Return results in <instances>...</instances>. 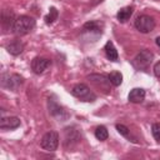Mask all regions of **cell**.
I'll use <instances>...</instances> for the list:
<instances>
[{"mask_svg": "<svg viewBox=\"0 0 160 160\" xmlns=\"http://www.w3.org/2000/svg\"><path fill=\"white\" fill-rule=\"evenodd\" d=\"M58 16H59V11L56 10V8L51 6V8L49 9V14L44 18V20H45V22H46L48 25H50V24H52V22L58 19Z\"/></svg>", "mask_w": 160, "mask_h": 160, "instance_id": "obj_20", "label": "cell"}, {"mask_svg": "<svg viewBox=\"0 0 160 160\" xmlns=\"http://www.w3.org/2000/svg\"><path fill=\"white\" fill-rule=\"evenodd\" d=\"M154 74L156 78H160V61L154 65Z\"/></svg>", "mask_w": 160, "mask_h": 160, "instance_id": "obj_23", "label": "cell"}, {"mask_svg": "<svg viewBox=\"0 0 160 160\" xmlns=\"http://www.w3.org/2000/svg\"><path fill=\"white\" fill-rule=\"evenodd\" d=\"M134 26L136 28V30H139L140 32L142 34H148L150 31L154 30L155 28V20L149 16V15H139L136 19H135V22H134Z\"/></svg>", "mask_w": 160, "mask_h": 160, "instance_id": "obj_6", "label": "cell"}, {"mask_svg": "<svg viewBox=\"0 0 160 160\" xmlns=\"http://www.w3.org/2000/svg\"><path fill=\"white\" fill-rule=\"evenodd\" d=\"M5 48H6V50H8L9 54L16 56V55H20V54L22 52V50H24V44H22L19 39H14V40H11L10 42H8V44L5 45Z\"/></svg>", "mask_w": 160, "mask_h": 160, "instance_id": "obj_14", "label": "cell"}, {"mask_svg": "<svg viewBox=\"0 0 160 160\" xmlns=\"http://www.w3.org/2000/svg\"><path fill=\"white\" fill-rule=\"evenodd\" d=\"M95 138L98 139V140H100V141H105L108 138H109V132H108V130H106V128L104 126V125H100V126H98L96 129H95Z\"/></svg>", "mask_w": 160, "mask_h": 160, "instance_id": "obj_18", "label": "cell"}, {"mask_svg": "<svg viewBox=\"0 0 160 160\" xmlns=\"http://www.w3.org/2000/svg\"><path fill=\"white\" fill-rule=\"evenodd\" d=\"M155 42H156V45H158V46H159V48H160V36H159V38H156V39H155Z\"/></svg>", "mask_w": 160, "mask_h": 160, "instance_id": "obj_24", "label": "cell"}, {"mask_svg": "<svg viewBox=\"0 0 160 160\" xmlns=\"http://www.w3.org/2000/svg\"><path fill=\"white\" fill-rule=\"evenodd\" d=\"M132 12H134V8H132V6L121 8V9L118 11V14H116V19H118L120 22H126V21L130 19V16L132 15Z\"/></svg>", "mask_w": 160, "mask_h": 160, "instance_id": "obj_17", "label": "cell"}, {"mask_svg": "<svg viewBox=\"0 0 160 160\" xmlns=\"http://www.w3.org/2000/svg\"><path fill=\"white\" fill-rule=\"evenodd\" d=\"M104 51H105V55L106 58L110 60V61H118L119 59V55H118V50L115 49L112 41H106L105 46H104Z\"/></svg>", "mask_w": 160, "mask_h": 160, "instance_id": "obj_16", "label": "cell"}, {"mask_svg": "<svg viewBox=\"0 0 160 160\" xmlns=\"http://www.w3.org/2000/svg\"><path fill=\"white\" fill-rule=\"evenodd\" d=\"M21 125V121L18 116H8L1 118L0 120V129L1 130H14Z\"/></svg>", "mask_w": 160, "mask_h": 160, "instance_id": "obj_13", "label": "cell"}, {"mask_svg": "<svg viewBox=\"0 0 160 160\" xmlns=\"http://www.w3.org/2000/svg\"><path fill=\"white\" fill-rule=\"evenodd\" d=\"M80 141V134L74 126H68L64 129V148L66 150L72 149Z\"/></svg>", "mask_w": 160, "mask_h": 160, "instance_id": "obj_7", "label": "cell"}, {"mask_svg": "<svg viewBox=\"0 0 160 160\" xmlns=\"http://www.w3.org/2000/svg\"><path fill=\"white\" fill-rule=\"evenodd\" d=\"M40 146L46 151H55L59 146V134L56 131L45 132L40 140Z\"/></svg>", "mask_w": 160, "mask_h": 160, "instance_id": "obj_5", "label": "cell"}, {"mask_svg": "<svg viewBox=\"0 0 160 160\" xmlns=\"http://www.w3.org/2000/svg\"><path fill=\"white\" fill-rule=\"evenodd\" d=\"M48 106H49V112L51 116H54L58 121H65L66 119H69L70 114L62 108L60 106L54 99H49L48 100Z\"/></svg>", "mask_w": 160, "mask_h": 160, "instance_id": "obj_8", "label": "cell"}, {"mask_svg": "<svg viewBox=\"0 0 160 160\" xmlns=\"http://www.w3.org/2000/svg\"><path fill=\"white\" fill-rule=\"evenodd\" d=\"M88 79H89L95 86L101 88V89H104V90L108 92L109 85L111 84L110 80H109V78H108V75H102V74H91V75H89Z\"/></svg>", "mask_w": 160, "mask_h": 160, "instance_id": "obj_11", "label": "cell"}, {"mask_svg": "<svg viewBox=\"0 0 160 160\" xmlns=\"http://www.w3.org/2000/svg\"><path fill=\"white\" fill-rule=\"evenodd\" d=\"M145 90L141 89V88H134L129 95H128V100L130 102H134V104H139V102H142L144 99H145Z\"/></svg>", "mask_w": 160, "mask_h": 160, "instance_id": "obj_15", "label": "cell"}, {"mask_svg": "<svg viewBox=\"0 0 160 160\" xmlns=\"http://www.w3.org/2000/svg\"><path fill=\"white\" fill-rule=\"evenodd\" d=\"M71 95L75 96L76 99H79L80 101H85V102H94L96 100V95L94 94V91L85 84H75L71 90H70Z\"/></svg>", "mask_w": 160, "mask_h": 160, "instance_id": "obj_3", "label": "cell"}, {"mask_svg": "<svg viewBox=\"0 0 160 160\" xmlns=\"http://www.w3.org/2000/svg\"><path fill=\"white\" fill-rule=\"evenodd\" d=\"M34 28H35V20L32 18L28 16V15H21L19 18H16L14 28H12V31L16 35L22 36V35L29 34Z\"/></svg>", "mask_w": 160, "mask_h": 160, "instance_id": "obj_1", "label": "cell"}, {"mask_svg": "<svg viewBox=\"0 0 160 160\" xmlns=\"http://www.w3.org/2000/svg\"><path fill=\"white\" fill-rule=\"evenodd\" d=\"M15 20H16L15 19V14L11 10H9V9L2 10V12H1V24H2V28H4L5 31H8V30L14 28Z\"/></svg>", "mask_w": 160, "mask_h": 160, "instance_id": "obj_12", "label": "cell"}, {"mask_svg": "<svg viewBox=\"0 0 160 160\" xmlns=\"http://www.w3.org/2000/svg\"><path fill=\"white\" fill-rule=\"evenodd\" d=\"M22 82H24V78L20 76L19 74L5 72L1 76V86L11 91H18L19 88L22 85Z\"/></svg>", "mask_w": 160, "mask_h": 160, "instance_id": "obj_4", "label": "cell"}, {"mask_svg": "<svg viewBox=\"0 0 160 160\" xmlns=\"http://www.w3.org/2000/svg\"><path fill=\"white\" fill-rule=\"evenodd\" d=\"M81 32L85 35H92L95 34L96 36H100L102 34V25L99 22V21H88L82 25L81 28Z\"/></svg>", "mask_w": 160, "mask_h": 160, "instance_id": "obj_10", "label": "cell"}, {"mask_svg": "<svg viewBox=\"0 0 160 160\" xmlns=\"http://www.w3.org/2000/svg\"><path fill=\"white\" fill-rule=\"evenodd\" d=\"M151 132H152L154 139H155L158 142H160V122L152 124V126H151Z\"/></svg>", "mask_w": 160, "mask_h": 160, "instance_id": "obj_22", "label": "cell"}, {"mask_svg": "<svg viewBox=\"0 0 160 160\" xmlns=\"http://www.w3.org/2000/svg\"><path fill=\"white\" fill-rule=\"evenodd\" d=\"M108 78H109V80H110V82H111L112 86H119V85L122 82V75H121V72H119V71H112V72H110V74L108 75Z\"/></svg>", "mask_w": 160, "mask_h": 160, "instance_id": "obj_19", "label": "cell"}, {"mask_svg": "<svg viewBox=\"0 0 160 160\" xmlns=\"http://www.w3.org/2000/svg\"><path fill=\"white\" fill-rule=\"evenodd\" d=\"M115 128H116V130H118V132H119L120 135H122L124 138L130 139L131 141L136 142V140L131 138V135H130V130H129V128H128V126H125V125H122V124H116V126H115Z\"/></svg>", "mask_w": 160, "mask_h": 160, "instance_id": "obj_21", "label": "cell"}, {"mask_svg": "<svg viewBox=\"0 0 160 160\" xmlns=\"http://www.w3.org/2000/svg\"><path fill=\"white\" fill-rule=\"evenodd\" d=\"M50 65H51V61H50L49 59L36 56V58H34L32 61H31V70H32L35 74L40 75V74H42Z\"/></svg>", "mask_w": 160, "mask_h": 160, "instance_id": "obj_9", "label": "cell"}, {"mask_svg": "<svg viewBox=\"0 0 160 160\" xmlns=\"http://www.w3.org/2000/svg\"><path fill=\"white\" fill-rule=\"evenodd\" d=\"M152 60H154V54L150 50L144 49V50H141V51H139L136 54V56L132 59L131 64L139 71L140 70L141 71H148V69H149L150 64L152 62Z\"/></svg>", "mask_w": 160, "mask_h": 160, "instance_id": "obj_2", "label": "cell"}]
</instances>
